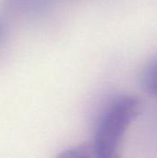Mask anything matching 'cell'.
I'll return each instance as SVG.
<instances>
[{
	"label": "cell",
	"mask_w": 157,
	"mask_h": 158,
	"mask_svg": "<svg viewBox=\"0 0 157 158\" xmlns=\"http://www.w3.org/2000/svg\"><path fill=\"white\" fill-rule=\"evenodd\" d=\"M142 86L148 94L157 96V56L144 68L142 74Z\"/></svg>",
	"instance_id": "cell-3"
},
{
	"label": "cell",
	"mask_w": 157,
	"mask_h": 158,
	"mask_svg": "<svg viewBox=\"0 0 157 158\" xmlns=\"http://www.w3.org/2000/svg\"><path fill=\"white\" fill-rule=\"evenodd\" d=\"M141 101L133 95H120L115 98L102 114L94 133L93 147L95 156H118L125 133L132 120L140 114Z\"/></svg>",
	"instance_id": "cell-1"
},
{
	"label": "cell",
	"mask_w": 157,
	"mask_h": 158,
	"mask_svg": "<svg viewBox=\"0 0 157 158\" xmlns=\"http://www.w3.org/2000/svg\"><path fill=\"white\" fill-rule=\"evenodd\" d=\"M52 0H1L3 7L10 13L21 16H35L48 7Z\"/></svg>",
	"instance_id": "cell-2"
},
{
	"label": "cell",
	"mask_w": 157,
	"mask_h": 158,
	"mask_svg": "<svg viewBox=\"0 0 157 158\" xmlns=\"http://www.w3.org/2000/svg\"><path fill=\"white\" fill-rule=\"evenodd\" d=\"M8 34V25L3 16L0 15V47L4 44Z\"/></svg>",
	"instance_id": "cell-5"
},
{
	"label": "cell",
	"mask_w": 157,
	"mask_h": 158,
	"mask_svg": "<svg viewBox=\"0 0 157 158\" xmlns=\"http://www.w3.org/2000/svg\"><path fill=\"white\" fill-rule=\"evenodd\" d=\"M60 157L64 158H82V157H96L93 147V144H81L77 145L67 150H64L59 154Z\"/></svg>",
	"instance_id": "cell-4"
}]
</instances>
